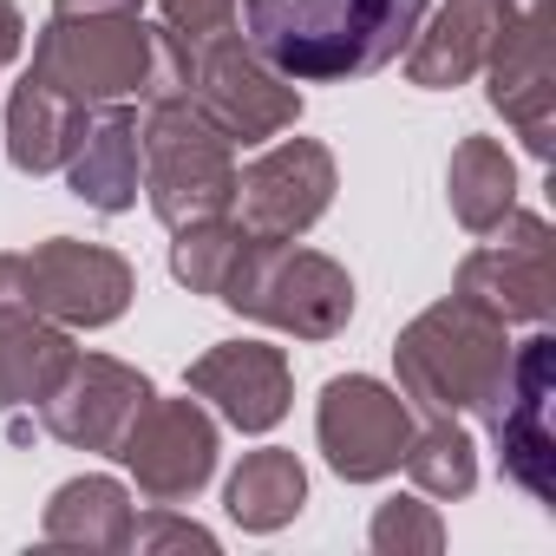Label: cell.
Listing matches in <instances>:
<instances>
[{"mask_svg": "<svg viewBox=\"0 0 556 556\" xmlns=\"http://www.w3.org/2000/svg\"><path fill=\"white\" fill-rule=\"evenodd\" d=\"M242 14L289 79H361L413 40L426 0H242Z\"/></svg>", "mask_w": 556, "mask_h": 556, "instance_id": "cell-1", "label": "cell"}]
</instances>
